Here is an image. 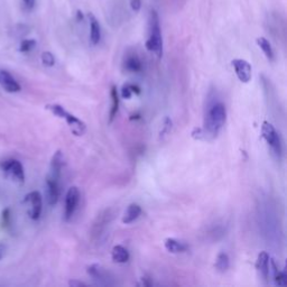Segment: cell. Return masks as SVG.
I'll return each instance as SVG.
<instances>
[{
  "mask_svg": "<svg viewBox=\"0 0 287 287\" xmlns=\"http://www.w3.org/2000/svg\"><path fill=\"white\" fill-rule=\"evenodd\" d=\"M261 136L262 138L265 139V142L268 144L275 156L280 159L281 156H283V144H281L280 136L277 133L274 126L269 124L268 121H264V123H262Z\"/></svg>",
  "mask_w": 287,
  "mask_h": 287,
  "instance_id": "cell-4",
  "label": "cell"
},
{
  "mask_svg": "<svg viewBox=\"0 0 287 287\" xmlns=\"http://www.w3.org/2000/svg\"><path fill=\"white\" fill-rule=\"evenodd\" d=\"M140 93V87L136 84L127 83L123 86V90H121V95H123L124 99H130L134 94H139Z\"/></svg>",
  "mask_w": 287,
  "mask_h": 287,
  "instance_id": "cell-23",
  "label": "cell"
},
{
  "mask_svg": "<svg viewBox=\"0 0 287 287\" xmlns=\"http://www.w3.org/2000/svg\"><path fill=\"white\" fill-rule=\"evenodd\" d=\"M0 86H2L5 91L9 92V93L19 92L22 89L16 79H15L11 73L5 70H0Z\"/></svg>",
  "mask_w": 287,
  "mask_h": 287,
  "instance_id": "cell-10",
  "label": "cell"
},
{
  "mask_svg": "<svg viewBox=\"0 0 287 287\" xmlns=\"http://www.w3.org/2000/svg\"><path fill=\"white\" fill-rule=\"evenodd\" d=\"M142 280H143V283H142L143 286H150V285H153L152 281L148 280V278H146V277H143Z\"/></svg>",
  "mask_w": 287,
  "mask_h": 287,
  "instance_id": "cell-31",
  "label": "cell"
},
{
  "mask_svg": "<svg viewBox=\"0 0 287 287\" xmlns=\"http://www.w3.org/2000/svg\"><path fill=\"white\" fill-rule=\"evenodd\" d=\"M63 164H64V158H63V154L61 150L53 155L51 160V168H50V176L55 178H61V173L63 168Z\"/></svg>",
  "mask_w": 287,
  "mask_h": 287,
  "instance_id": "cell-13",
  "label": "cell"
},
{
  "mask_svg": "<svg viewBox=\"0 0 287 287\" xmlns=\"http://www.w3.org/2000/svg\"><path fill=\"white\" fill-rule=\"evenodd\" d=\"M25 201L28 202L29 206H31L29 216H31L33 220H38L42 215V210H43V201H42L41 193L37 191L31 192L26 196Z\"/></svg>",
  "mask_w": 287,
  "mask_h": 287,
  "instance_id": "cell-8",
  "label": "cell"
},
{
  "mask_svg": "<svg viewBox=\"0 0 287 287\" xmlns=\"http://www.w3.org/2000/svg\"><path fill=\"white\" fill-rule=\"evenodd\" d=\"M42 62L44 65L53 66L55 64V57L51 52H44L42 54Z\"/></svg>",
  "mask_w": 287,
  "mask_h": 287,
  "instance_id": "cell-25",
  "label": "cell"
},
{
  "mask_svg": "<svg viewBox=\"0 0 287 287\" xmlns=\"http://www.w3.org/2000/svg\"><path fill=\"white\" fill-rule=\"evenodd\" d=\"M22 2H23V5H24V7H25L26 11H32L34 6H35L36 0H22Z\"/></svg>",
  "mask_w": 287,
  "mask_h": 287,
  "instance_id": "cell-28",
  "label": "cell"
},
{
  "mask_svg": "<svg viewBox=\"0 0 287 287\" xmlns=\"http://www.w3.org/2000/svg\"><path fill=\"white\" fill-rule=\"evenodd\" d=\"M124 69L130 73H138L143 69L142 61L136 54H128L124 60Z\"/></svg>",
  "mask_w": 287,
  "mask_h": 287,
  "instance_id": "cell-14",
  "label": "cell"
},
{
  "mask_svg": "<svg viewBox=\"0 0 287 287\" xmlns=\"http://www.w3.org/2000/svg\"><path fill=\"white\" fill-rule=\"evenodd\" d=\"M140 215H142V208H140L139 204L131 203L125 212V215L123 217V222L125 225L133 223L135 220H137Z\"/></svg>",
  "mask_w": 287,
  "mask_h": 287,
  "instance_id": "cell-17",
  "label": "cell"
},
{
  "mask_svg": "<svg viewBox=\"0 0 287 287\" xmlns=\"http://www.w3.org/2000/svg\"><path fill=\"white\" fill-rule=\"evenodd\" d=\"M70 286L72 287H81V286H85V284L83 281H80V280H71L70 281Z\"/></svg>",
  "mask_w": 287,
  "mask_h": 287,
  "instance_id": "cell-29",
  "label": "cell"
},
{
  "mask_svg": "<svg viewBox=\"0 0 287 287\" xmlns=\"http://www.w3.org/2000/svg\"><path fill=\"white\" fill-rule=\"evenodd\" d=\"M172 120L168 118V117H166V118L164 119V126H163V129L162 131H160V137H164L165 135H167L169 131H171L172 129Z\"/></svg>",
  "mask_w": 287,
  "mask_h": 287,
  "instance_id": "cell-26",
  "label": "cell"
},
{
  "mask_svg": "<svg viewBox=\"0 0 287 287\" xmlns=\"http://www.w3.org/2000/svg\"><path fill=\"white\" fill-rule=\"evenodd\" d=\"M80 201V191L76 186H72L69 188L65 196V206H64V219L69 221L77 209V204Z\"/></svg>",
  "mask_w": 287,
  "mask_h": 287,
  "instance_id": "cell-6",
  "label": "cell"
},
{
  "mask_svg": "<svg viewBox=\"0 0 287 287\" xmlns=\"http://www.w3.org/2000/svg\"><path fill=\"white\" fill-rule=\"evenodd\" d=\"M110 95H111V109L109 113V123H113L119 109V95H118V91H117V87L115 85L111 87Z\"/></svg>",
  "mask_w": 287,
  "mask_h": 287,
  "instance_id": "cell-20",
  "label": "cell"
},
{
  "mask_svg": "<svg viewBox=\"0 0 287 287\" xmlns=\"http://www.w3.org/2000/svg\"><path fill=\"white\" fill-rule=\"evenodd\" d=\"M227 120L226 106L221 101L213 100L208 105L204 117V134L206 137H216L220 133Z\"/></svg>",
  "mask_w": 287,
  "mask_h": 287,
  "instance_id": "cell-1",
  "label": "cell"
},
{
  "mask_svg": "<svg viewBox=\"0 0 287 287\" xmlns=\"http://www.w3.org/2000/svg\"><path fill=\"white\" fill-rule=\"evenodd\" d=\"M130 7L135 13H137L142 8V0H130Z\"/></svg>",
  "mask_w": 287,
  "mask_h": 287,
  "instance_id": "cell-27",
  "label": "cell"
},
{
  "mask_svg": "<svg viewBox=\"0 0 287 287\" xmlns=\"http://www.w3.org/2000/svg\"><path fill=\"white\" fill-rule=\"evenodd\" d=\"M129 251L127 250V248H125L121 245H117L113 248V251H111V258L117 264H125L129 260Z\"/></svg>",
  "mask_w": 287,
  "mask_h": 287,
  "instance_id": "cell-18",
  "label": "cell"
},
{
  "mask_svg": "<svg viewBox=\"0 0 287 287\" xmlns=\"http://www.w3.org/2000/svg\"><path fill=\"white\" fill-rule=\"evenodd\" d=\"M46 108L52 111L53 114L57 116L58 118L64 119L66 124L69 125L72 133L76 136H82L85 131V124L81 119L77 118L74 115H71L69 111H66L62 106L60 105H48Z\"/></svg>",
  "mask_w": 287,
  "mask_h": 287,
  "instance_id": "cell-3",
  "label": "cell"
},
{
  "mask_svg": "<svg viewBox=\"0 0 287 287\" xmlns=\"http://www.w3.org/2000/svg\"><path fill=\"white\" fill-rule=\"evenodd\" d=\"M256 42H257V45L259 46V48L262 51V53L265 54V56L268 58L269 61H274L275 54H274L273 47H271L269 41L265 37H258L256 40Z\"/></svg>",
  "mask_w": 287,
  "mask_h": 287,
  "instance_id": "cell-21",
  "label": "cell"
},
{
  "mask_svg": "<svg viewBox=\"0 0 287 287\" xmlns=\"http://www.w3.org/2000/svg\"><path fill=\"white\" fill-rule=\"evenodd\" d=\"M2 169L7 176L12 177L14 181H17L19 183H24V181H25V172H24V167L22 163L17 159L4 160L2 163Z\"/></svg>",
  "mask_w": 287,
  "mask_h": 287,
  "instance_id": "cell-5",
  "label": "cell"
},
{
  "mask_svg": "<svg viewBox=\"0 0 287 287\" xmlns=\"http://www.w3.org/2000/svg\"><path fill=\"white\" fill-rule=\"evenodd\" d=\"M215 266L219 273H225V271H227L230 266L229 256H228L226 252H220V254L217 256Z\"/></svg>",
  "mask_w": 287,
  "mask_h": 287,
  "instance_id": "cell-22",
  "label": "cell"
},
{
  "mask_svg": "<svg viewBox=\"0 0 287 287\" xmlns=\"http://www.w3.org/2000/svg\"><path fill=\"white\" fill-rule=\"evenodd\" d=\"M256 268L258 270L260 277L264 280H268L269 278V255L266 251H261L258 255L256 262Z\"/></svg>",
  "mask_w": 287,
  "mask_h": 287,
  "instance_id": "cell-12",
  "label": "cell"
},
{
  "mask_svg": "<svg viewBox=\"0 0 287 287\" xmlns=\"http://www.w3.org/2000/svg\"><path fill=\"white\" fill-rule=\"evenodd\" d=\"M231 64L235 69L237 77L242 83H248L251 80V65L249 62L242 60V58H235Z\"/></svg>",
  "mask_w": 287,
  "mask_h": 287,
  "instance_id": "cell-7",
  "label": "cell"
},
{
  "mask_svg": "<svg viewBox=\"0 0 287 287\" xmlns=\"http://www.w3.org/2000/svg\"><path fill=\"white\" fill-rule=\"evenodd\" d=\"M83 18H84L83 13H82L81 11H77V12H76V21H77V22H81V21H83Z\"/></svg>",
  "mask_w": 287,
  "mask_h": 287,
  "instance_id": "cell-30",
  "label": "cell"
},
{
  "mask_svg": "<svg viewBox=\"0 0 287 287\" xmlns=\"http://www.w3.org/2000/svg\"><path fill=\"white\" fill-rule=\"evenodd\" d=\"M36 45V41L35 40H24L21 43V47H19V51L23 53H27L31 52L34 47Z\"/></svg>",
  "mask_w": 287,
  "mask_h": 287,
  "instance_id": "cell-24",
  "label": "cell"
},
{
  "mask_svg": "<svg viewBox=\"0 0 287 287\" xmlns=\"http://www.w3.org/2000/svg\"><path fill=\"white\" fill-rule=\"evenodd\" d=\"M269 273H273L274 281L277 286H286L287 285V274L286 271H281L276 266L275 261L269 258Z\"/></svg>",
  "mask_w": 287,
  "mask_h": 287,
  "instance_id": "cell-19",
  "label": "cell"
},
{
  "mask_svg": "<svg viewBox=\"0 0 287 287\" xmlns=\"http://www.w3.org/2000/svg\"><path fill=\"white\" fill-rule=\"evenodd\" d=\"M147 51L154 53L158 58L163 56V37L160 31L159 17L157 12L152 9L148 21V38L145 44Z\"/></svg>",
  "mask_w": 287,
  "mask_h": 287,
  "instance_id": "cell-2",
  "label": "cell"
},
{
  "mask_svg": "<svg viewBox=\"0 0 287 287\" xmlns=\"http://www.w3.org/2000/svg\"><path fill=\"white\" fill-rule=\"evenodd\" d=\"M61 194L60 178L52 177L48 175L46 179V199L50 206H55Z\"/></svg>",
  "mask_w": 287,
  "mask_h": 287,
  "instance_id": "cell-9",
  "label": "cell"
},
{
  "mask_svg": "<svg viewBox=\"0 0 287 287\" xmlns=\"http://www.w3.org/2000/svg\"><path fill=\"white\" fill-rule=\"evenodd\" d=\"M164 246L166 248V250L171 252V254H182V252H185L188 249L186 244L174 239V238H168V239L165 240Z\"/></svg>",
  "mask_w": 287,
  "mask_h": 287,
  "instance_id": "cell-16",
  "label": "cell"
},
{
  "mask_svg": "<svg viewBox=\"0 0 287 287\" xmlns=\"http://www.w3.org/2000/svg\"><path fill=\"white\" fill-rule=\"evenodd\" d=\"M87 274H89L92 278L98 281L100 285H111L113 283L110 281L109 273L105 268L98 264H93L87 267Z\"/></svg>",
  "mask_w": 287,
  "mask_h": 287,
  "instance_id": "cell-11",
  "label": "cell"
},
{
  "mask_svg": "<svg viewBox=\"0 0 287 287\" xmlns=\"http://www.w3.org/2000/svg\"><path fill=\"white\" fill-rule=\"evenodd\" d=\"M87 18L90 22V40L93 45L99 44L101 40V27L99 22L92 14H87Z\"/></svg>",
  "mask_w": 287,
  "mask_h": 287,
  "instance_id": "cell-15",
  "label": "cell"
}]
</instances>
